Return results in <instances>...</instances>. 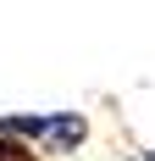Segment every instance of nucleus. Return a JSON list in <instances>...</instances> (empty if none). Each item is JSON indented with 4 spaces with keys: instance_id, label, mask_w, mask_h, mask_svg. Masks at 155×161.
Returning <instances> with one entry per match:
<instances>
[{
    "instance_id": "f257e3e1",
    "label": "nucleus",
    "mask_w": 155,
    "mask_h": 161,
    "mask_svg": "<svg viewBox=\"0 0 155 161\" xmlns=\"http://www.w3.org/2000/svg\"><path fill=\"white\" fill-rule=\"evenodd\" d=\"M0 133L33 145L39 156H78L89 139V117L83 111H6Z\"/></svg>"
},
{
    "instance_id": "f03ea898",
    "label": "nucleus",
    "mask_w": 155,
    "mask_h": 161,
    "mask_svg": "<svg viewBox=\"0 0 155 161\" xmlns=\"http://www.w3.org/2000/svg\"><path fill=\"white\" fill-rule=\"evenodd\" d=\"M0 161H45V156L33 145H22V139H6V133H0Z\"/></svg>"
},
{
    "instance_id": "7ed1b4c3",
    "label": "nucleus",
    "mask_w": 155,
    "mask_h": 161,
    "mask_svg": "<svg viewBox=\"0 0 155 161\" xmlns=\"http://www.w3.org/2000/svg\"><path fill=\"white\" fill-rule=\"evenodd\" d=\"M139 161H155V150H139Z\"/></svg>"
}]
</instances>
